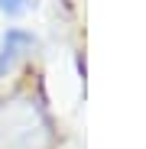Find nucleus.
Returning <instances> with one entry per match:
<instances>
[{
	"mask_svg": "<svg viewBox=\"0 0 146 149\" xmlns=\"http://www.w3.org/2000/svg\"><path fill=\"white\" fill-rule=\"evenodd\" d=\"M29 45H33V36H29V33H23V29H10V33H7L3 49H0V78L13 68V62L26 52Z\"/></svg>",
	"mask_w": 146,
	"mask_h": 149,
	"instance_id": "obj_2",
	"label": "nucleus"
},
{
	"mask_svg": "<svg viewBox=\"0 0 146 149\" xmlns=\"http://www.w3.org/2000/svg\"><path fill=\"white\" fill-rule=\"evenodd\" d=\"M55 130L45 107L29 94L0 101V149H52Z\"/></svg>",
	"mask_w": 146,
	"mask_h": 149,
	"instance_id": "obj_1",
	"label": "nucleus"
},
{
	"mask_svg": "<svg viewBox=\"0 0 146 149\" xmlns=\"http://www.w3.org/2000/svg\"><path fill=\"white\" fill-rule=\"evenodd\" d=\"M0 10L10 13V16H20V13L29 10V0H0Z\"/></svg>",
	"mask_w": 146,
	"mask_h": 149,
	"instance_id": "obj_3",
	"label": "nucleus"
}]
</instances>
